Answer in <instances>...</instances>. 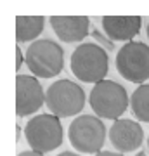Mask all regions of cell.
Masks as SVG:
<instances>
[{
    "label": "cell",
    "instance_id": "obj_1",
    "mask_svg": "<svg viewBox=\"0 0 149 156\" xmlns=\"http://www.w3.org/2000/svg\"><path fill=\"white\" fill-rule=\"evenodd\" d=\"M71 73L85 83H99L109 71V57L104 47L97 44H80L69 61Z\"/></svg>",
    "mask_w": 149,
    "mask_h": 156
},
{
    "label": "cell",
    "instance_id": "obj_2",
    "mask_svg": "<svg viewBox=\"0 0 149 156\" xmlns=\"http://www.w3.org/2000/svg\"><path fill=\"white\" fill-rule=\"evenodd\" d=\"M128 97L125 87L116 83L115 80H102L99 83L94 85L90 90V108L99 118L104 120H120L123 113L128 108Z\"/></svg>",
    "mask_w": 149,
    "mask_h": 156
},
{
    "label": "cell",
    "instance_id": "obj_3",
    "mask_svg": "<svg viewBox=\"0 0 149 156\" xmlns=\"http://www.w3.org/2000/svg\"><path fill=\"white\" fill-rule=\"evenodd\" d=\"M26 66L37 78H54L64 68V50L50 38L35 40L26 50Z\"/></svg>",
    "mask_w": 149,
    "mask_h": 156
},
{
    "label": "cell",
    "instance_id": "obj_4",
    "mask_svg": "<svg viewBox=\"0 0 149 156\" xmlns=\"http://www.w3.org/2000/svg\"><path fill=\"white\" fill-rule=\"evenodd\" d=\"M24 135L31 151L37 153H49L57 149L62 144L64 130L61 125V118L54 116L50 113L35 115L30 118L24 127Z\"/></svg>",
    "mask_w": 149,
    "mask_h": 156
},
{
    "label": "cell",
    "instance_id": "obj_5",
    "mask_svg": "<svg viewBox=\"0 0 149 156\" xmlns=\"http://www.w3.org/2000/svg\"><path fill=\"white\" fill-rule=\"evenodd\" d=\"M45 104L50 115L57 118H69L80 113L85 106V92L71 80H57L45 92Z\"/></svg>",
    "mask_w": 149,
    "mask_h": 156
},
{
    "label": "cell",
    "instance_id": "obj_6",
    "mask_svg": "<svg viewBox=\"0 0 149 156\" xmlns=\"http://www.w3.org/2000/svg\"><path fill=\"white\" fill-rule=\"evenodd\" d=\"M69 142L78 153H101L106 142V127L99 116L80 115L68 130Z\"/></svg>",
    "mask_w": 149,
    "mask_h": 156
},
{
    "label": "cell",
    "instance_id": "obj_7",
    "mask_svg": "<svg viewBox=\"0 0 149 156\" xmlns=\"http://www.w3.org/2000/svg\"><path fill=\"white\" fill-rule=\"evenodd\" d=\"M116 69L125 80L144 83L149 80V45L128 42L116 54Z\"/></svg>",
    "mask_w": 149,
    "mask_h": 156
},
{
    "label": "cell",
    "instance_id": "obj_8",
    "mask_svg": "<svg viewBox=\"0 0 149 156\" xmlns=\"http://www.w3.org/2000/svg\"><path fill=\"white\" fill-rule=\"evenodd\" d=\"M45 104V92L37 76L17 75L16 76V115H33Z\"/></svg>",
    "mask_w": 149,
    "mask_h": 156
},
{
    "label": "cell",
    "instance_id": "obj_9",
    "mask_svg": "<svg viewBox=\"0 0 149 156\" xmlns=\"http://www.w3.org/2000/svg\"><path fill=\"white\" fill-rule=\"evenodd\" d=\"M144 130L137 122L120 118L109 128V142L118 153H132L142 146Z\"/></svg>",
    "mask_w": 149,
    "mask_h": 156
},
{
    "label": "cell",
    "instance_id": "obj_10",
    "mask_svg": "<svg viewBox=\"0 0 149 156\" xmlns=\"http://www.w3.org/2000/svg\"><path fill=\"white\" fill-rule=\"evenodd\" d=\"M50 26L57 38L64 44L82 42L90 33V19L87 16H52Z\"/></svg>",
    "mask_w": 149,
    "mask_h": 156
},
{
    "label": "cell",
    "instance_id": "obj_11",
    "mask_svg": "<svg viewBox=\"0 0 149 156\" xmlns=\"http://www.w3.org/2000/svg\"><path fill=\"white\" fill-rule=\"evenodd\" d=\"M142 26L140 16H104L102 17V28L104 33L111 40H123L133 42Z\"/></svg>",
    "mask_w": 149,
    "mask_h": 156
},
{
    "label": "cell",
    "instance_id": "obj_12",
    "mask_svg": "<svg viewBox=\"0 0 149 156\" xmlns=\"http://www.w3.org/2000/svg\"><path fill=\"white\" fill-rule=\"evenodd\" d=\"M44 16H16V40L17 44L31 42L44 31Z\"/></svg>",
    "mask_w": 149,
    "mask_h": 156
},
{
    "label": "cell",
    "instance_id": "obj_13",
    "mask_svg": "<svg viewBox=\"0 0 149 156\" xmlns=\"http://www.w3.org/2000/svg\"><path fill=\"white\" fill-rule=\"evenodd\" d=\"M133 116L140 122L149 123V85H139L130 97Z\"/></svg>",
    "mask_w": 149,
    "mask_h": 156
},
{
    "label": "cell",
    "instance_id": "obj_14",
    "mask_svg": "<svg viewBox=\"0 0 149 156\" xmlns=\"http://www.w3.org/2000/svg\"><path fill=\"white\" fill-rule=\"evenodd\" d=\"M90 35H92V37H94V38L99 42V44H102V47H106L108 50H113V49H115V44H113V40L106 38V37L101 33L97 28H94V26H92V28H90Z\"/></svg>",
    "mask_w": 149,
    "mask_h": 156
},
{
    "label": "cell",
    "instance_id": "obj_15",
    "mask_svg": "<svg viewBox=\"0 0 149 156\" xmlns=\"http://www.w3.org/2000/svg\"><path fill=\"white\" fill-rule=\"evenodd\" d=\"M23 62H26V54H23L21 52V47L17 45L16 47V69L19 71L21 69V64Z\"/></svg>",
    "mask_w": 149,
    "mask_h": 156
},
{
    "label": "cell",
    "instance_id": "obj_16",
    "mask_svg": "<svg viewBox=\"0 0 149 156\" xmlns=\"http://www.w3.org/2000/svg\"><path fill=\"white\" fill-rule=\"evenodd\" d=\"M17 156H44V154L37 153V151H21V153H17Z\"/></svg>",
    "mask_w": 149,
    "mask_h": 156
},
{
    "label": "cell",
    "instance_id": "obj_17",
    "mask_svg": "<svg viewBox=\"0 0 149 156\" xmlns=\"http://www.w3.org/2000/svg\"><path fill=\"white\" fill-rule=\"evenodd\" d=\"M95 156H123L122 153H115V151H101Z\"/></svg>",
    "mask_w": 149,
    "mask_h": 156
},
{
    "label": "cell",
    "instance_id": "obj_18",
    "mask_svg": "<svg viewBox=\"0 0 149 156\" xmlns=\"http://www.w3.org/2000/svg\"><path fill=\"white\" fill-rule=\"evenodd\" d=\"M57 156H80V154H76V153H71V151H64V153H61V154H57Z\"/></svg>",
    "mask_w": 149,
    "mask_h": 156
},
{
    "label": "cell",
    "instance_id": "obj_19",
    "mask_svg": "<svg viewBox=\"0 0 149 156\" xmlns=\"http://www.w3.org/2000/svg\"><path fill=\"white\" fill-rule=\"evenodd\" d=\"M135 156H147V154H146V153H142V151H140V153H137V154H135Z\"/></svg>",
    "mask_w": 149,
    "mask_h": 156
},
{
    "label": "cell",
    "instance_id": "obj_20",
    "mask_svg": "<svg viewBox=\"0 0 149 156\" xmlns=\"http://www.w3.org/2000/svg\"><path fill=\"white\" fill-rule=\"evenodd\" d=\"M147 38H149V23H147Z\"/></svg>",
    "mask_w": 149,
    "mask_h": 156
},
{
    "label": "cell",
    "instance_id": "obj_21",
    "mask_svg": "<svg viewBox=\"0 0 149 156\" xmlns=\"http://www.w3.org/2000/svg\"><path fill=\"white\" fill-rule=\"evenodd\" d=\"M147 147H149V139H147Z\"/></svg>",
    "mask_w": 149,
    "mask_h": 156
}]
</instances>
